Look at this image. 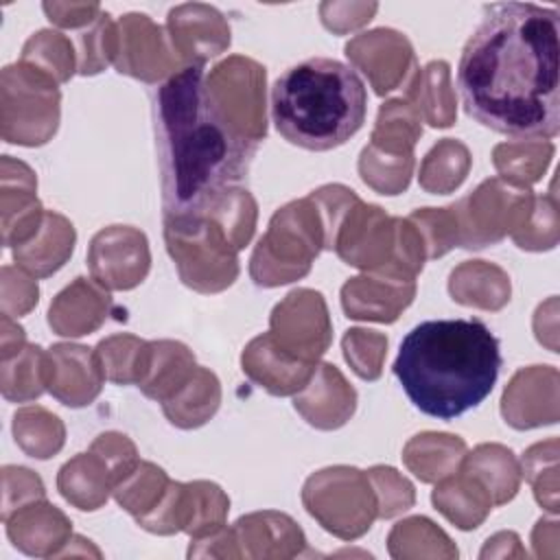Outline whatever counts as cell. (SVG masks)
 <instances>
[{
	"mask_svg": "<svg viewBox=\"0 0 560 560\" xmlns=\"http://www.w3.org/2000/svg\"><path fill=\"white\" fill-rule=\"evenodd\" d=\"M164 236L184 284L208 293L234 282L236 247L214 219L206 214L164 219Z\"/></svg>",
	"mask_w": 560,
	"mask_h": 560,
	"instance_id": "cell-5",
	"label": "cell"
},
{
	"mask_svg": "<svg viewBox=\"0 0 560 560\" xmlns=\"http://www.w3.org/2000/svg\"><path fill=\"white\" fill-rule=\"evenodd\" d=\"M501 348L479 319H429L400 341L394 374L422 413L453 420L481 405L501 370Z\"/></svg>",
	"mask_w": 560,
	"mask_h": 560,
	"instance_id": "cell-3",
	"label": "cell"
},
{
	"mask_svg": "<svg viewBox=\"0 0 560 560\" xmlns=\"http://www.w3.org/2000/svg\"><path fill=\"white\" fill-rule=\"evenodd\" d=\"M158 357L162 359L164 368H158L151 363L147 376L138 385L149 398L166 400V396H175L188 381L190 368L195 365L192 354L188 352L186 346L173 343V341H160L153 343Z\"/></svg>",
	"mask_w": 560,
	"mask_h": 560,
	"instance_id": "cell-7",
	"label": "cell"
},
{
	"mask_svg": "<svg viewBox=\"0 0 560 560\" xmlns=\"http://www.w3.org/2000/svg\"><path fill=\"white\" fill-rule=\"evenodd\" d=\"M164 219L199 217L241 184L258 142L214 98L203 63H188L153 94Z\"/></svg>",
	"mask_w": 560,
	"mask_h": 560,
	"instance_id": "cell-2",
	"label": "cell"
},
{
	"mask_svg": "<svg viewBox=\"0 0 560 560\" xmlns=\"http://www.w3.org/2000/svg\"><path fill=\"white\" fill-rule=\"evenodd\" d=\"M457 88L479 125L505 136L560 131V13L532 2L486 7L468 37Z\"/></svg>",
	"mask_w": 560,
	"mask_h": 560,
	"instance_id": "cell-1",
	"label": "cell"
},
{
	"mask_svg": "<svg viewBox=\"0 0 560 560\" xmlns=\"http://www.w3.org/2000/svg\"><path fill=\"white\" fill-rule=\"evenodd\" d=\"M48 20L59 26H77L79 22H94L101 13L98 4H44Z\"/></svg>",
	"mask_w": 560,
	"mask_h": 560,
	"instance_id": "cell-9",
	"label": "cell"
},
{
	"mask_svg": "<svg viewBox=\"0 0 560 560\" xmlns=\"http://www.w3.org/2000/svg\"><path fill=\"white\" fill-rule=\"evenodd\" d=\"M116 28L109 20V13H98L88 33H81L77 39L79 48V74H96L101 72L109 59L116 55Z\"/></svg>",
	"mask_w": 560,
	"mask_h": 560,
	"instance_id": "cell-8",
	"label": "cell"
},
{
	"mask_svg": "<svg viewBox=\"0 0 560 560\" xmlns=\"http://www.w3.org/2000/svg\"><path fill=\"white\" fill-rule=\"evenodd\" d=\"M98 357L114 383H142L151 368L153 348L129 335H118L98 343Z\"/></svg>",
	"mask_w": 560,
	"mask_h": 560,
	"instance_id": "cell-6",
	"label": "cell"
},
{
	"mask_svg": "<svg viewBox=\"0 0 560 560\" xmlns=\"http://www.w3.org/2000/svg\"><path fill=\"white\" fill-rule=\"evenodd\" d=\"M368 92L354 68L313 57L284 70L271 88L278 133L308 151H330L365 122Z\"/></svg>",
	"mask_w": 560,
	"mask_h": 560,
	"instance_id": "cell-4",
	"label": "cell"
}]
</instances>
